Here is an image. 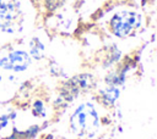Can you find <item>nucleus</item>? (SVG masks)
<instances>
[{"label":"nucleus","mask_w":157,"mask_h":139,"mask_svg":"<svg viewBox=\"0 0 157 139\" xmlns=\"http://www.w3.org/2000/svg\"><path fill=\"white\" fill-rule=\"evenodd\" d=\"M70 124L80 137H92L99 127V117L91 104H82L72 113Z\"/></svg>","instance_id":"1"},{"label":"nucleus","mask_w":157,"mask_h":139,"mask_svg":"<svg viewBox=\"0 0 157 139\" xmlns=\"http://www.w3.org/2000/svg\"><path fill=\"white\" fill-rule=\"evenodd\" d=\"M140 23V17L137 13L131 11H121L113 16L110 20V28L113 33L118 37L129 35Z\"/></svg>","instance_id":"2"},{"label":"nucleus","mask_w":157,"mask_h":139,"mask_svg":"<svg viewBox=\"0 0 157 139\" xmlns=\"http://www.w3.org/2000/svg\"><path fill=\"white\" fill-rule=\"evenodd\" d=\"M29 65V56L22 50H13L6 54H0V66L15 72L23 71Z\"/></svg>","instance_id":"3"},{"label":"nucleus","mask_w":157,"mask_h":139,"mask_svg":"<svg viewBox=\"0 0 157 139\" xmlns=\"http://www.w3.org/2000/svg\"><path fill=\"white\" fill-rule=\"evenodd\" d=\"M20 15V5L16 0H0V28L11 30Z\"/></svg>","instance_id":"4"},{"label":"nucleus","mask_w":157,"mask_h":139,"mask_svg":"<svg viewBox=\"0 0 157 139\" xmlns=\"http://www.w3.org/2000/svg\"><path fill=\"white\" fill-rule=\"evenodd\" d=\"M92 85H93V78L88 74H81V76H77V77H75V78H72L71 80L67 82L66 88L63 89V95L67 100H71L82 89L91 88Z\"/></svg>","instance_id":"5"},{"label":"nucleus","mask_w":157,"mask_h":139,"mask_svg":"<svg viewBox=\"0 0 157 139\" xmlns=\"http://www.w3.org/2000/svg\"><path fill=\"white\" fill-rule=\"evenodd\" d=\"M118 95H119V90H118V89H107V90L103 93V99H104L107 102H108V100H109V104H113Z\"/></svg>","instance_id":"6"},{"label":"nucleus","mask_w":157,"mask_h":139,"mask_svg":"<svg viewBox=\"0 0 157 139\" xmlns=\"http://www.w3.org/2000/svg\"><path fill=\"white\" fill-rule=\"evenodd\" d=\"M65 0H47V5L50 10H54L55 7H58L59 5H61Z\"/></svg>","instance_id":"7"},{"label":"nucleus","mask_w":157,"mask_h":139,"mask_svg":"<svg viewBox=\"0 0 157 139\" xmlns=\"http://www.w3.org/2000/svg\"><path fill=\"white\" fill-rule=\"evenodd\" d=\"M34 113H36V115H40V116H43V115H44V112H43V104H42V101H37V102L34 104Z\"/></svg>","instance_id":"8"},{"label":"nucleus","mask_w":157,"mask_h":139,"mask_svg":"<svg viewBox=\"0 0 157 139\" xmlns=\"http://www.w3.org/2000/svg\"><path fill=\"white\" fill-rule=\"evenodd\" d=\"M0 80H1V76H0Z\"/></svg>","instance_id":"9"}]
</instances>
